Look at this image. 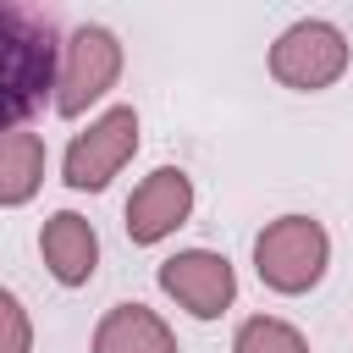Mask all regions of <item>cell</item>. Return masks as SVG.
I'll list each match as a JSON object with an SVG mask.
<instances>
[{
    "label": "cell",
    "instance_id": "1",
    "mask_svg": "<svg viewBox=\"0 0 353 353\" xmlns=\"http://www.w3.org/2000/svg\"><path fill=\"white\" fill-rule=\"evenodd\" d=\"M61 28L44 6L0 0V138L22 132L61 83Z\"/></svg>",
    "mask_w": 353,
    "mask_h": 353
},
{
    "label": "cell",
    "instance_id": "2",
    "mask_svg": "<svg viewBox=\"0 0 353 353\" xmlns=\"http://www.w3.org/2000/svg\"><path fill=\"white\" fill-rule=\"evenodd\" d=\"M325 265H331V237L314 215H276L254 237V270L281 298H298V292L320 287Z\"/></svg>",
    "mask_w": 353,
    "mask_h": 353
},
{
    "label": "cell",
    "instance_id": "3",
    "mask_svg": "<svg viewBox=\"0 0 353 353\" xmlns=\"http://www.w3.org/2000/svg\"><path fill=\"white\" fill-rule=\"evenodd\" d=\"M342 72H347V39H342V28H331V22H320V17L292 22V28L270 44V77H276L281 88L320 94V88H331Z\"/></svg>",
    "mask_w": 353,
    "mask_h": 353
},
{
    "label": "cell",
    "instance_id": "4",
    "mask_svg": "<svg viewBox=\"0 0 353 353\" xmlns=\"http://www.w3.org/2000/svg\"><path fill=\"white\" fill-rule=\"evenodd\" d=\"M132 154H138V110L132 105H110L105 116L88 121V132H77L66 143L61 182L77 188V193H99V188H110V176Z\"/></svg>",
    "mask_w": 353,
    "mask_h": 353
},
{
    "label": "cell",
    "instance_id": "5",
    "mask_svg": "<svg viewBox=\"0 0 353 353\" xmlns=\"http://www.w3.org/2000/svg\"><path fill=\"white\" fill-rule=\"evenodd\" d=\"M121 77V39L99 22L77 28L61 50V83H55V110L61 116H83L88 105H99Z\"/></svg>",
    "mask_w": 353,
    "mask_h": 353
},
{
    "label": "cell",
    "instance_id": "6",
    "mask_svg": "<svg viewBox=\"0 0 353 353\" xmlns=\"http://www.w3.org/2000/svg\"><path fill=\"white\" fill-rule=\"evenodd\" d=\"M154 281H160V292L176 298L193 320H221V314L232 309V298H237V270H232V259L215 254V248H182V254L160 259Z\"/></svg>",
    "mask_w": 353,
    "mask_h": 353
},
{
    "label": "cell",
    "instance_id": "7",
    "mask_svg": "<svg viewBox=\"0 0 353 353\" xmlns=\"http://www.w3.org/2000/svg\"><path fill=\"white\" fill-rule=\"evenodd\" d=\"M188 215H193V176H188L182 165H160V171H149V176L132 188V199H127V237H132L138 248H154V243H165Z\"/></svg>",
    "mask_w": 353,
    "mask_h": 353
},
{
    "label": "cell",
    "instance_id": "8",
    "mask_svg": "<svg viewBox=\"0 0 353 353\" xmlns=\"http://www.w3.org/2000/svg\"><path fill=\"white\" fill-rule=\"evenodd\" d=\"M39 254L50 265V276L61 287H83L94 270H99V232L88 215L77 210H55L44 226H39Z\"/></svg>",
    "mask_w": 353,
    "mask_h": 353
},
{
    "label": "cell",
    "instance_id": "9",
    "mask_svg": "<svg viewBox=\"0 0 353 353\" xmlns=\"http://www.w3.org/2000/svg\"><path fill=\"white\" fill-rule=\"evenodd\" d=\"M94 353H176L171 325L143 303H116L94 325Z\"/></svg>",
    "mask_w": 353,
    "mask_h": 353
},
{
    "label": "cell",
    "instance_id": "10",
    "mask_svg": "<svg viewBox=\"0 0 353 353\" xmlns=\"http://www.w3.org/2000/svg\"><path fill=\"white\" fill-rule=\"evenodd\" d=\"M44 182V138L6 132L0 138V204H28Z\"/></svg>",
    "mask_w": 353,
    "mask_h": 353
},
{
    "label": "cell",
    "instance_id": "11",
    "mask_svg": "<svg viewBox=\"0 0 353 353\" xmlns=\"http://www.w3.org/2000/svg\"><path fill=\"white\" fill-rule=\"evenodd\" d=\"M232 353H309V342H303L298 325H287V320H276V314H254V320L237 325Z\"/></svg>",
    "mask_w": 353,
    "mask_h": 353
},
{
    "label": "cell",
    "instance_id": "12",
    "mask_svg": "<svg viewBox=\"0 0 353 353\" xmlns=\"http://www.w3.org/2000/svg\"><path fill=\"white\" fill-rule=\"evenodd\" d=\"M0 353H33V320L17 292L0 287Z\"/></svg>",
    "mask_w": 353,
    "mask_h": 353
}]
</instances>
